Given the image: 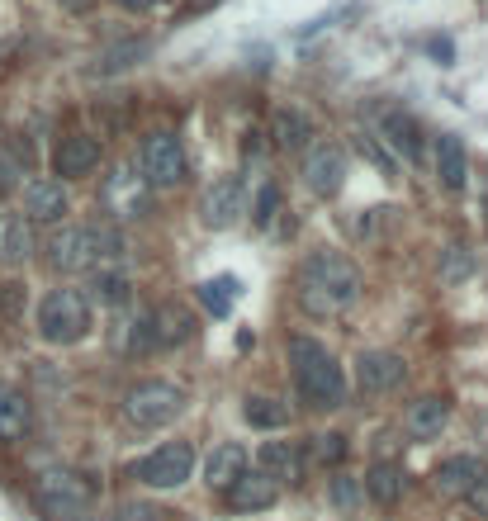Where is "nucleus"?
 Here are the masks:
<instances>
[{
  "label": "nucleus",
  "mask_w": 488,
  "mask_h": 521,
  "mask_svg": "<svg viewBox=\"0 0 488 521\" xmlns=\"http://www.w3.org/2000/svg\"><path fill=\"white\" fill-rule=\"evenodd\" d=\"M152 332H157V346H181L195 337V318L181 304H157L152 308Z\"/></svg>",
  "instance_id": "b1692460"
},
{
  "label": "nucleus",
  "mask_w": 488,
  "mask_h": 521,
  "mask_svg": "<svg viewBox=\"0 0 488 521\" xmlns=\"http://www.w3.org/2000/svg\"><path fill=\"white\" fill-rule=\"evenodd\" d=\"M190 474H195V446L190 441H166L133 469V479L147 488H181Z\"/></svg>",
  "instance_id": "0eeeda50"
},
{
  "label": "nucleus",
  "mask_w": 488,
  "mask_h": 521,
  "mask_svg": "<svg viewBox=\"0 0 488 521\" xmlns=\"http://www.w3.org/2000/svg\"><path fill=\"white\" fill-rule=\"evenodd\" d=\"M488 469L474 460V455H455V460H441L432 474V488H436V498H446V503H455V498H465L479 479H484Z\"/></svg>",
  "instance_id": "4468645a"
},
{
  "label": "nucleus",
  "mask_w": 488,
  "mask_h": 521,
  "mask_svg": "<svg viewBox=\"0 0 488 521\" xmlns=\"http://www.w3.org/2000/svg\"><path fill=\"white\" fill-rule=\"evenodd\" d=\"M271 138H275V147L299 152V147H308V138H313V119H308L304 109L280 105L275 109V119H271Z\"/></svg>",
  "instance_id": "5701e85b"
},
{
  "label": "nucleus",
  "mask_w": 488,
  "mask_h": 521,
  "mask_svg": "<svg viewBox=\"0 0 488 521\" xmlns=\"http://www.w3.org/2000/svg\"><path fill=\"white\" fill-rule=\"evenodd\" d=\"M72 521H105V517H91V512H81V517H72Z\"/></svg>",
  "instance_id": "a19ab883"
},
{
  "label": "nucleus",
  "mask_w": 488,
  "mask_h": 521,
  "mask_svg": "<svg viewBox=\"0 0 488 521\" xmlns=\"http://www.w3.org/2000/svg\"><path fill=\"white\" fill-rule=\"evenodd\" d=\"M147 53H152V43H147V38H128V43H114V48H105V53L95 57L91 72L95 76H119V72H128L133 62H143Z\"/></svg>",
  "instance_id": "bb28decb"
},
{
  "label": "nucleus",
  "mask_w": 488,
  "mask_h": 521,
  "mask_svg": "<svg viewBox=\"0 0 488 521\" xmlns=\"http://www.w3.org/2000/svg\"><path fill=\"white\" fill-rule=\"evenodd\" d=\"M436 275H441V285H465L474 275V252L465 242H451V247L441 252V261H436Z\"/></svg>",
  "instance_id": "c756f323"
},
{
  "label": "nucleus",
  "mask_w": 488,
  "mask_h": 521,
  "mask_svg": "<svg viewBox=\"0 0 488 521\" xmlns=\"http://www.w3.org/2000/svg\"><path fill=\"white\" fill-rule=\"evenodd\" d=\"M290 365H294V389L304 398V408L323 413V408H342L346 403V375L323 342L290 337Z\"/></svg>",
  "instance_id": "f03ea898"
},
{
  "label": "nucleus",
  "mask_w": 488,
  "mask_h": 521,
  "mask_svg": "<svg viewBox=\"0 0 488 521\" xmlns=\"http://www.w3.org/2000/svg\"><path fill=\"white\" fill-rule=\"evenodd\" d=\"M95 166H100V143H95V138H86V133H67V138L53 147V171L62 180L91 176Z\"/></svg>",
  "instance_id": "ddd939ff"
},
{
  "label": "nucleus",
  "mask_w": 488,
  "mask_h": 521,
  "mask_svg": "<svg viewBox=\"0 0 488 521\" xmlns=\"http://www.w3.org/2000/svg\"><path fill=\"white\" fill-rule=\"evenodd\" d=\"M474 436H479V446H484V450H488V413H484V417H479V422H474Z\"/></svg>",
  "instance_id": "ea45409f"
},
{
  "label": "nucleus",
  "mask_w": 488,
  "mask_h": 521,
  "mask_svg": "<svg viewBox=\"0 0 488 521\" xmlns=\"http://www.w3.org/2000/svg\"><path fill=\"white\" fill-rule=\"evenodd\" d=\"M242 474H247V450H242V446L228 441V446L209 450V460H204V484H209V488H223V493H228Z\"/></svg>",
  "instance_id": "4be33fe9"
},
{
  "label": "nucleus",
  "mask_w": 488,
  "mask_h": 521,
  "mask_svg": "<svg viewBox=\"0 0 488 521\" xmlns=\"http://www.w3.org/2000/svg\"><path fill=\"white\" fill-rule=\"evenodd\" d=\"M365 493L375 498L380 507H394L403 493H408V474H403V465H375L370 474H365Z\"/></svg>",
  "instance_id": "393cba45"
},
{
  "label": "nucleus",
  "mask_w": 488,
  "mask_h": 521,
  "mask_svg": "<svg viewBox=\"0 0 488 521\" xmlns=\"http://www.w3.org/2000/svg\"><path fill=\"white\" fill-rule=\"evenodd\" d=\"M109 337H114V351H119V356H147V351H157L152 313H133V308H124L119 323L109 327Z\"/></svg>",
  "instance_id": "dca6fc26"
},
{
  "label": "nucleus",
  "mask_w": 488,
  "mask_h": 521,
  "mask_svg": "<svg viewBox=\"0 0 488 521\" xmlns=\"http://www.w3.org/2000/svg\"><path fill=\"white\" fill-rule=\"evenodd\" d=\"M72 209V199L62 190V180H29L24 185V218L29 223H57Z\"/></svg>",
  "instance_id": "2eb2a0df"
},
{
  "label": "nucleus",
  "mask_w": 488,
  "mask_h": 521,
  "mask_svg": "<svg viewBox=\"0 0 488 521\" xmlns=\"http://www.w3.org/2000/svg\"><path fill=\"white\" fill-rule=\"evenodd\" d=\"M403 375H408V360L398 351H361V360H356V389L361 394H389L403 384Z\"/></svg>",
  "instance_id": "9b49d317"
},
{
  "label": "nucleus",
  "mask_w": 488,
  "mask_h": 521,
  "mask_svg": "<svg viewBox=\"0 0 488 521\" xmlns=\"http://www.w3.org/2000/svg\"><path fill=\"white\" fill-rule=\"evenodd\" d=\"M256 465L275 484H299L304 479V450L294 446V441H266V446L256 450Z\"/></svg>",
  "instance_id": "f3484780"
},
{
  "label": "nucleus",
  "mask_w": 488,
  "mask_h": 521,
  "mask_svg": "<svg viewBox=\"0 0 488 521\" xmlns=\"http://www.w3.org/2000/svg\"><path fill=\"white\" fill-rule=\"evenodd\" d=\"M185 413V389L171 384V379H143L124 394V417L128 427L138 432H152V427H166Z\"/></svg>",
  "instance_id": "39448f33"
},
{
  "label": "nucleus",
  "mask_w": 488,
  "mask_h": 521,
  "mask_svg": "<svg viewBox=\"0 0 488 521\" xmlns=\"http://www.w3.org/2000/svg\"><path fill=\"white\" fill-rule=\"evenodd\" d=\"M147 185L143 176H133V166H119L114 176L105 180V204H109V214H119V218H138L147 214Z\"/></svg>",
  "instance_id": "f8f14e48"
},
{
  "label": "nucleus",
  "mask_w": 488,
  "mask_h": 521,
  "mask_svg": "<svg viewBox=\"0 0 488 521\" xmlns=\"http://www.w3.org/2000/svg\"><path fill=\"white\" fill-rule=\"evenodd\" d=\"M294 299L308 318H337L361 299V270L342 252H308L294 275Z\"/></svg>",
  "instance_id": "f257e3e1"
},
{
  "label": "nucleus",
  "mask_w": 488,
  "mask_h": 521,
  "mask_svg": "<svg viewBox=\"0 0 488 521\" xmlns=\"http://www.w3.org/2000/svg\"><path fill=\"white\" fill-rule=\"evenodd\" d=\"M91 498H95V488L86 484L81 474H72V469H43L34 479V503L48 521L81 517V512L91 507Z\"/></svg>",
  "instance_id": "423d86ee"
},
{
  "label": "nucleus",
  "mask_w": 488,
  "mask_h": 521,
  "mask_svg": "<svg viewBox=\"0 0 488 521\" xmlns=\"http://www.w3.org/2000/svg\"><path fill=\"white\" fill-rule=\"evenodd\" d=\"M304 185L318 199H332L346 185V152L342 143H313L304 152Z\"/></svg>",
  "instance_id": "9d476101"
},
{
  "label": "nucleus",
  "mask_w": 488,
  "mask_h": 521,
  "mask_svg": "<svg viewBox=\"0 0 488 521\" xmlns=\"http://www.w3.org/2000/svg\"><path fill=\"white\" fill-rule=\"evenodd\" d=\"M446 422H451V403L441 394H422L408 408V417H403V427H408V436L413 441H432V436L446 432Z\"/></svg>",
  "instance_id": "a211bd4d"
},
{
  "label": "nucleus",
  "mask_w": 488,
  "mask_h": 521,
  "mask_svg": "<svg viewBox=\"0 0 488 521\" xmlns=\"http://www.w3.org/2000/svg\"><path fill=\"white\" fill-rule=\"evenodd\" d=\"M247 214V190H242V180L237 176H218L204 199H199V218H204V228H214V233H228L237 228Z\"/></svg>",
  "instance_id": "1a4fd4ad"
},
{
  "label": "nucleus",
  "mask_w": 488,
  "mask_h": 521,
  "mask_svg": "<svg viewBox=\"0 0 488 521\" xmlns=\"http://www.w3.org/2000/svg\"><path fill=\"white\" fill-rule=\"evenodd\" d=\"M114 5H124V10H133V15H138V10H152L157 0H114Z\"/></svg>",
  "instance_id": "58836bf2"
},
{
  "label": "nucleus",
  "mask_w": 488,
  "mask_h": 521,
  "mask_svg": "<svg viewBox=\"0 0 488 521\" xmlns=\"http://www.w3.org/2000/svg\"><path fill=\"white\" fill-rule=\"evenodd\" d=\"M199 304L209 308L214 318H228L233 304H237V280L233 275H214V280H204V285H199Z\"/></svg>",
  "instance_id": "c85d7f7f"
},
{
  "label": "nucleus",
  "mask_w": 488,
  "mask_h": 521,
  "mask_svg": "<svg viewBox=\"0 0 488 521\" xmlns=\"http://www.w3.org/2000/svg\"><path fill=\"white\" fill-rule=\"evenodd\" d=\"M275 498H280V484L266 479L261 469H256V474H242V479L228 488V503H233L237 512H266V507H275Z\"/></svg>",
  "instance_id": "412c9836"
},
{
  "label": "nucleus",
  "mask_w": 488,
  "mask_h": 521,
  "mask_svg": "<svg viewBox=\"0 0 488 521\" xmlns=\"http://www.w3.org/2000/svg\"><path fill=\"white\" fill-rule=\"evenodd\" d=\"M308 455H313V465H323V469L332 465V469H337L346 460V436L342 432H318L313 441H308Z\"/></svg>",
  "instance_id": "2f4dec72"
},
{
  "label": "nucleus",
  "mask_w": 488,
  "mask_h": 521,
  "mask_svg": "<svg viewBox=\"0 0 488 521\" xmlns=\"http://www.w3.org/2000/svg\"><path fill=\"white\" fill-rule=\"evenodd\" d=\"M242 417H247L252 427H261V432H280V427L290 422V408H285L280 398H271V394H247Z\"/></svg>",
  "instance_id": "cd10ccee"
},
{
  "label": "nucleus",
  "mask_w": 488,
  "mask_h": 521,
  "mask_svg": "<svg viewBox=\"0 0 488 521\" xmlns=\"http://www.w3.org/2000/svg\"><path fill=\"white\" fill-rule=\"evenodd\" d=\"M29 422H34L29 398L19 394V389H10V384H0V436L5 441H19V436L29 432Z\"/></svg>",
  "instance_id": "a878e982"
},
{
  "label": "nucleus",
  "mask_w": 488,
  "mask_h": 521,
  "mask_svg": "<svg viewBox=\"0 0 488 521\" xmlns=\"http://www.w3.org/2000/svg\"><path fill=\"white\" fill-rule=\"evenodd\" d=\"M29 252H34L29 223H24V218H10V223H5V233H0V256H5L10 266H19V261H29Z\"/></svg>",
  "instance_id": "7c9ffc66"
},
{
  "label": "nucleus",
  "mask_w": 488,
  "mask_h": 521,
  "mask_svg": "<svg viewBox=\"0 0 488 521\" xmlns=\"http://www.w3.org/2000/svg\"><path fill=\"white\" fill-rule=\"evenodd\" d=\"M275 209H280V190H275V185H266V190H261V199H256V214L252 218L266 228V223L275 218Z\"/></svg>",
  "instance_id": "e433bc0d"
},
{
  "label": "nucleus",
  "mask_w": 488,
  "mask_h": 521,
  "mask_svg": "<svg viewBox=\"0 0 488 521\" xmlns=\"http://www.w3.org/2000/svg\"><path fill=\"white\" fill-rule=\"evenodd\" d=\"M327 498H332L337 512H356V503H361V479H351V474H332Z\"/></svg>",
  "instance_id": "f704fd0d"
},
{
  "label": "nucleus",
  "mask_w": 488,
  "mask_h": 521,
  "mask_svg": "<svg viewBox=\"0 0 488 521\" xmlns=\"http://www.w3.org/2000/svg\"><path fill=\"white\" fill-rule=\"evenodd\" d=\"M465 503L474 507V517H488V474H484V479H479V484L470 488V493H465Z\"/></svg>",
  "instance_id": "4c0bfd02"
},
{
  "label": "nucleus",
  "mask_w": 488,
  "mask_h": 521,
  "mask_svg": "<svg viewBox=\"0 0 488 521\" xmlns=\"http://www.w3.org/2000/svg\"><path fill=\"white\" fill-rule=\"evenodd\" d=\"M380 128H384V143L394 147L398 157H408V162L422 157V128H417L413 114H403V109H384Z\"/></svg>",
  "instance_id": "aec40b11"
},
{
  "label": "nucleus",
  "mask_w": 488,
  "mask_h": 521,
  "mask_svg": "<svg viewBox=\"0 0 488 521\" xmlns=\"http://www.w3.org/2000/svg\"><path fill=\"white\" fill-rule=\"evenodd\" d=\"M67 5H76V10H81V5H91V0H67Z\"/></svg>",
  "instance_id": "79ce46f5"
},
{
  "label": "nucleus",
  "mask_w": 488,
  "mask_h": 521,
  "mask_svg": "<svg viewBox=\"0 0 488 521\" xmlns=\"http://www.w3.org/2000/svg\"><path fill=\"white\" fill-rule=\"evenodd\" d=\"M124 256V237L114 233L109 223H86V228H62L48 242V261L53 270L81 275V270H109Z\"/></svg>",
  "instance_id": "7ed1b4c3"
},
{
  "label": "nucleus",
  "mask_w": 488,
  "mask_h": 521,
  "mask_svg": "<svg viewBox=\"0 0 488 521\" xmlns=\"http://www.w3.org/2000/svg\"><path fill=\"white\" fill-rule=\"evenodd\" d=\"M95 299L124 308L128 304V275L124 270H100V275H95Z\"/></svg>",
  "instance_id": "72a5a7b5"
},
{
  "label": "nucleus",
  "mask_w": 488,
  "mask_h": 521,
  "mask_svg": "<svg viewBox=\"0 0 488 521\" xmlns=\"http://www.w3.org/2000/svg\"><path fill=\"white\" fill-rule=\"evenodd\" d=\"M91 332V299L81 289H48L38 304V337L48 346H72Z\"/></svg>",
  "instance_id": "20e7f679"
},
{
  "label": "nucleus",
  "mask_w": 488,
  "mask_h": 521,
  "mask_svg": "<svg viewBox=\"0 0 488 521\" xmlns=\"http://www.w3.org/2000/svg\"><path fill=\"white\" fill-rule=\"evenodd\" d=\"M138 162H143L147 185H152V190H166V185H176V180L185 176V147L176 133H147Z\"/></svg>",
  "instance_id": "6e6552de"
},
{
  "label": "nucleus",
  "mask_w": 488,
  "mask_h": 521,
  "mask_svg": "<svg viewBox=\"0 0 488 521\" xmlns=\"http://www.w3.org/2000/svg\"><path fill=\"white\" fill-rule=\"evenodd\" d=\"M432 162H436V180H441L446 190H465V180H470V157H465V143H460L455 133H441V138H436Z\"/></svg>",
  "instance_id": "6ab92c4d"
},
{
  "label": "nucleus",
  "mask_w": 488,
  "mask_h": 521,
  "mask_svg": "<svg viewBox=\"0 0 488 521\" xmlns=\"http://www.w3.org/2000/svg\"><path fill=\"white\" fill-rule=\"evenodd\" d=\"M114 521H162V512L152 503H138V498H128V503L114 507Z\"/></svg>",
  "instance_id": "c9c22d12"
},
{
  "label": "nucleus",
  "mask_w": 488,
  "mask_h": 521,
  "mask_svg": "<svg viewBox=\"0 0 488 521\" xmlns=\"http://www.w3.org/2000/svg\"><path fill=\"white\" fill-rule=\"evenodd\" d=\"M24 171H29V143L24 147H0V195H10Z\"/></svg>",
  "instance_id": "473e14b6"
}]
</instances>
